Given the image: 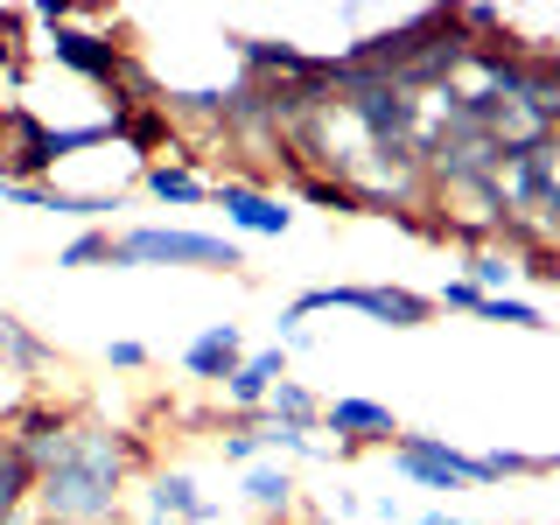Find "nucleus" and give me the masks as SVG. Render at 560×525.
Wrapping results in <instances>:
<instances>
[{"instance_id": "nucleus-12", "label": "nucleus", "mask_w": 560, "mask_h": 525, "mask_svg": "<svg viewBox=\"0 0 560 525\" xmlns=\"http://www.w3.org/2000/svg\"><path fill=\"white\" fill-rule=\"evenodd\" d=\"M140 189H148L154 203H168V210L210 203V175L203 168H183V162H148V168H140Z\"/></svg>"}, {"instance_id": "nucleus-19", "label": "nucleus", "mask_w": 560, "mask_h": 525, "mask_svg": "<svg viewBox=\"0 0 560 525\" xmlns=\"http://www.w3.org/2000/svg\"><path fill=\"white\" fill-rule=\"evenodd\" d=\"M483 463H490V477H553L560 469V455H533V448H483Z\"/></svg>"}, {"instance_id": "nucleus-26", "label": "nucleus", "mask_w": 560, "mask_h": 525, "mask_svg": "<svg viewBox=\"0 0 560 525\" xmlns=\"http://www.w3.org/2000/svg\"><path fill=\"white\" fill-rule=\"evenodd\" d=\"M8 525H35V512H22V518H8Z\"/></svg>"}, {"instance_id": "nucleus-3", "label": "nucleus", "mask_w": 560, "mask_h": 525, "mask_svg": "<svg viewBox=\"0 0 560 525\" xmlns=\"http://www.w3.org/2000/svg\"><path fill=\"white\" fill-rule=\"evenodd\" d=\"M385 455H393V477H407L413 490H490L498 483L483 448H455L434 428H399V442Z\"/></svg>"}, {"instance_id": "nucleus-7", "label": "nucleus", "mask_w": 560, "mask_h": 525, "mask_svg": "<svg viewBox=\"0 0 560 525\" xmlns=\"http://www.w3.org/2000/svg\"><path fill=\"white\" fill-rule=\"evenodd\" d=\"M140 525H218V504L203 498V483L189 469H148L140 477Z\"/></svg>"}, {"instance_id": "nucleus-15", "label": "nucleus", "mask_w": 560, "mask_h": 525, "mask_svg": "<svg viewBox=\"0 0 560 525\" xmlns=\"http://www.w3.org/2000/svg\"><path fill=\"white\" fill-rule=\"evenodd\" d=\"M463 280H469L477 294H512L518 253H504V245H477V253H463Z\"/></svg>"}, {"instance_id": "nucleus-22", "label": "nucleus", "mask_w": 560, "mask_h": 525, "mask_svg": "<svg viewBox=\"0 0 560 525\" xmlns=\"http://www.w3.org/2000/svg\"><path fill=\"white\" fill-rule=\"evenodd\" d=\"M329 518H337V525H358V518H364V490H350V483H343L337 498H329Z\"/></svg>"}, {"instance_id": "nucleus-9", "label": "nucleus", "mask_w": 560, "mask_h": 525, "mask_svg": "<svg viewBox=\"0 0 560 525\" xmlns=\"http://www.w3.org/2000/svg\"><path fill=\"white\" fill-rule=\"evenodd\" d=\"M280 378H288V350H280V343H267V350H245V364H238V372L218 385L224 413L259 420V413H267V393H273Z\"/></svg>"}, {"instance_id": "nucleus-13", "label": "nucleus", "mask_w": 560, "mask_h": 525, "mask_svg": "<svg viewBox=\"0 0 560 525\" xmlns=\"http://www.w3.org/2000/svg\"><path fill=\"white\" fill-rule=\"evenodd\" d=\"M259 420H273V428H302V434H315V420H323V393H315L308 378H280L273 393H267V413Z\"/></svg>"}, {"instance_id": "nucleus-1", "label": "nucleus", "mask_w": 560, "mask_h": 525, "mask_svg": "<svg viewBox=\"0 0 560 525\" xmlns=\"http://www.w3.org/2000/svg\"><path fill=\"white\" fill-rule=\"evenodd\" d=\"M113 267H197V273H245V245L189 224H133L113 232Z\"/></svg>"}, {"instance_id": "nucleus-25", "label": "nucleus", "mask_w": 560, "mask_h": 525, "mask_svg": "<svg viewBox=\"0 0 560 525\" xmlns=\"http://www.w3.org/2000/svg\"><path fill=\"white\" fill-rule=\"evenodd\" d=\"M105 525H140V518H133V512H113V518H105Z\"/></svg>"}, {"instance_id": "nucleus-8", "label": "nucleus", "mask_w": 560, "mask_h": 525, "mask_svg": "<svg viewBox=\"0 0 560 525\" xmlns=\"http://www.w3.org/2000/svg\"><path fill=\"white\" fill-rule=\"evenodd\" d=\"M0 372H8V378H22V385L63 378V350L49 343L35 323H22L14 308H0Z\"/></svg>"}, {"instance_id": "nucleus-4", "label": "nucleus", "mask_w": 560, "mask_h": 525, "mask_svg": "<svg viewBox=\"0 0 560 525\" xmlns=\"http://www.w3.org/2000/svg\"><path fill=\"white\" fill-rule=\"evenodd\" d=\"M78 407H57V399H43L35 393L22 413L8 420V442H14V455L35 469V477H49V469H63L70 463V442H78Z\"/></svg>"}, {"instance_id": "nucleus-6", "label": "nucleus", "mask_w": 560, "mask_h": 525, "mask_svg": "<svg viewBox=\"0 0 560 525\" xmlns=\"http://www.w3.org/2000/svg\"><path fill=\"white\" fill-rule=\"evenodd\" d=\"M315 434H337V455L350 463V455H364V448H393L399 442V420H393V407H378V399L337 393V399H323Z\"/></svg>"}, {"instance_id": "nucleus-17", "label": "nucleus", "mask_w": 560, "mask_h": 525, "mask_svg": "<svg viewBox=\"0 0 560 525\" xmlns=\"http://www.w3.org/2000/svg\"><path fill=\"white\" fill-rule=\"evenodd\" d=\"M57 267L63 273H84V267H113V232H105V224H84L78 238L63 245L57 253Z\"/></svg>"}, {"instance_id": "nucleus-18", "label": "nucleus", "mask_w": 560, "mask_h": 525, "mask_svg": "<svg viewBox=\"0 0 560 525\" xmlns=\"http://www.w3.org/2000/svg\"><path fill=\"white\" fill-rule=\"evenodd\" d=\"M218 463L238 469V477H245L253 463H267V455H259V420H232V428L218 434Z\"/></svg>"}, {"instance_id": "nucleus-24", "label": "nucleus", "mask_w": 560, "mask_h": 525, "mask_svg": "<svg viewBox=\"0 0 560 525\" xmlns=\"http://www.w3.org/2000/svg\"><path fill=\"white\" fill-rule=\"evenodd\" d=\"M413 525H477V518H455V512H420Z\"/></svg>"}, {"instance_id": "nucleus-23", "label": "nucleus", "mask_w": 560, "mask_h": 525, "mask_svg": "<svg viewBox=\"0 0 560 525\" xmlns=\"http://www.w3.org/2000/svg\"><path fill=\"white\" fill-rule=\"evenodd\" d=\"M364 512H372L378 525H399V518H407V504H399L393 490H385V498H372V504H364Z\"/></svg>"}, {"instance_id": "nucleus-20", "label": "nucleus", "mask_w": 560, "mask_h": 525, "mask_svg": "<svg viewBox=\"0 0 560 525\" xmlns=\"http://www.w3.org/2000/svg\"><path fill=\"white\" fill-rule=\"evenodd\" d=\"M105 364H113V372H148V343H140V337H113V343H105Z\"/></svg>"}, {"instance_id": "nucleus-11", "label": "nucleus", "mask_w": 560, "mask_h": 525, "mask_svg": "<svg viewBox=\"0 0 560 525\" xmlns=\"http://www.w3.org/2000/svg\"><path fill=\"white\" fill-rule=\"evenodd\" d=\"M294 490H302V483H294V469H288V463H253V469L238 477V498H245V512H259L267 525H273V518H288L294 504H302Z\"/></svg>"}, {"instance_id": "nucleus-27", "label": "nucleus", "mask_w": 560, "mask_h": 525, "mask_svg": "<svg viewBox=\"0 0 560 525\" xmlns=\"http://www.w3.org/2000/svg\"><path fill=\"white\" fill-rule=\"evenodd\" d=\"M35 525H57V518H35Z\"/></svg>"}, {"instance_id": "nucleus-10", "label": "nucleus", "mask_w": 560, "mask_h": 525, "mask_svg": "<svg viewBox=\"0 0 560 525\" xmlns=\"http://www.w3.org/2000/svg\"><path fill=\"white\" fill-rule=\"evenodd\" d=\"M245 364V337H238V323H210L197 329V337L183 343V372L189 378H203V385H224Z\"/></svg>"}, {"instance_id": "nucleus-16", "label": "nucleus", "mask_w": 560, "mask_h": 525, "mask_svg": "<svg viewBox=\"0 0 560 525\" xmlns=\"http://www.w3.org/2000/svg\"><path fill=\"white\" fill-rule=\"evenodd\" d=\"M469 315H483V323H504V329H553L547 308L525 302V294H477V308H469Z\"/></svg>"}, {"instance_id": "nucleus-14", "label": "nucleus", "mask_w": 560, "mask_h": 525, "mask_svg": "<svg viewBox=\"0 0 560 525\" xmlns=\"http://www.w3.org/2000/svg\"><path fill=\"white\" fill-rule=\"evenodd\" d=\"M22 512H35V469L22 463V455H14L8 428H0V525L22 518Z\"/></svg>"}, {"instance_id": "nucleus-5", "label": "nucleus", "mask_w": 560, "mask_h": 525, "mask_svg": "<svg viewBox=\"0 0 560 525\" xmlns=\"http://www.w3.org/2000/svg\"><path fill=\"white\" fill-rule=\"evenodd\" d=\"M210 203L224 210V224H232L238 238H288L294 232V203L273 197V189H259V183H238V175H218V183H210Z\"/></svg>"}, {"instance_id": "nucleus-21", "label": "nucleus", "mask_w": 560, "mask_h": 525, "mask_svg": "<svg viewBox=\"0 0 560 525\" xmlns=\"http://www.w3.org/2000/svg\"><path fill=\"white\" fill-rule=\"evenodd\" d=\"M434 308H463V315H469V308H477V288H469L463 273H448V280H442V294H434Z\"/></svg>"}, {"instance_id": "nucleus-2", "label": "nucleus", "mask_w": 560, "mask_h": 525, "mask_svg": "<svg viewBox=\"0 0 560 525\" xmlns=\"http://www.w3.org/2000/svg\"><path fill=\"white\" fill-rule=\"evenodd\" d=\"M323 308H350V315H364V323H378V329H428L434 315H442L434 294L393 288V280H329V288H302L280 315L308 323V315H323Z\"/></svg>"}]
</instances>
